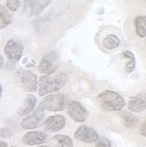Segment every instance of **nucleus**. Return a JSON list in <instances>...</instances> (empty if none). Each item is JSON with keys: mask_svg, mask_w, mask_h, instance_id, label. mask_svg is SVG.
Here are the masks:
<instances>
[{"mask_svg": "<svg viewBox=\"0 0 146 147\" xmlns=\"http://www.w3.org/2000/svg\"><path fill=\"white\" fill-rule=\"evenodd\" d=\"M68 80L69 75L64 72L59 73L54 77H50L49 75L42 76L39 79V81H38L39 96L43 97L45 95L61 90Z\"/></svg>", "mask_w": 146, "mask_h": 147, "instance_id": "f257e3e1", "label": "nucleus"}, {"mask_svg": "<svg viewBox=\"0 0 146 147\" xmlns=\"http://www.w3.org/2000/svg\"><path fill=\"white\" fill-rule=\"evenodd\" d=\"M97 101L101 109L106 112L120 111L124 107V98L117 92L105 90L98 95Z\"/></svg>", "mask_w": 146, "mask_h": 147, "instance_id": "f03ea898", "label": "nucleus"}, {"mask_svg": "<svg viewBox=\"0 0 146 147\" xmlns=\"http://www.w3.org/2000/svg\"><path fill=\"white\" fill-rule=\"evenodd\" d=\"M66 107V98L63 94H50L44 98L38 107L42 111L59 112L62 111Z\"/></svg>", "mask_w": 146, "mask_h": 147, "instance_id": "7ed1b4c3", "label": "nucleus"}, {"mask_svg": "<svg viewBox=\"0 0 146 147\" xmlns=\"http://www.w3.org/2000/svg\"><path fill=\"white\" fill-rule=\"evenodd\" d=\"M15 78L20 86L27 92H34L37 89V76L27 69H18L15 73Z\"/></svg>", "mask_w": 146, "mask_h": 147, "instance_id": "20e7f679", "label": "nucleus"}, {"mask_svg": "<svg viewBox=\"0 0 146 147\" xmlns=\"http://www.w3.org/2000/svg\"><path fill=\"white\" fill-rule=\"evenodd\" d=\"M66 106L68 114L75 122L82 123L87 120L88 113L84 106H82L79 101L71 100L66 104Z\"/></svg>", "mask_w": 146, "mask_h": 147, "instance_id": "39448f33", "label": "nucleus"}, {"mask_svg": "<svg viewBox=\"0 0 146 147\" xmlns=\"http://www.w3.org/2000/svg\"><path fill=\"white\" fill-rule=\"evenodd\" d=\"M58 54L52 52L42 59L39 65V71L45 75H52L55 73L58 68Z\"/></svg>", "mask_w": 146, "mask_h": 147, "instance_id": "423d86ee", "label": "nucleus"}, {"mask_svg": "<svg viewBox=\"0 0 146 147\" xmlns=\"http://www.w3.org/2000/svg\"><path fill=\"white\" fill-rule=\"evenodd\" d=\"M24 52V46L21 42H19L15 40H9L6 42L4 53L11 62H17L21 59Z\"/></svg>", "mask_w": 146, "mask_h": 147, "instance_id": "0eeeda50", "label": "nucleus"}, {"mask_svg": "<svg viewBox=\"0 0 146 147\" xmlns=\"http://www.w3.org/2000/svg\"><path fill=\"white\" fill-rule=\"evenodd\" d=\"M75 138L80 142L86 144L96 143L97 140L99 138L98 133L91 127L87 125H81L77 129L74 135Z\"/></svg>", "mask_w": 146, "mask_h": 147, "instance_id": "6e6552de", "label": "nucleus"}, {"mask_svg": "<svg viewBox=\"0 0 146 147\" xmlns=\"http://www.w3.org/2000/svg\"><path fill=\"white\" fill-rule=\"evenodd\" d=\"M44 117H45V113H44V111L37 108L34 113H32L31 115H29V116H27L26 117L22 120L21 126L24 129L37 128V127L41 125Z\"/></svg>", "mask_w": 146, "mask_h": 147, "instance_id": "1a4fd4ad", "label": "nucleus"}, {"mask_svg": "<svg viewBox=\"0 0 146 147\" xmlns=\"http://www.w3.org/2000/svg\"><path fill=\"white\" fill-rule=\"evenodd\" d=\"M66 120L65 117L61 115H55L50 116L44 121V127L50 133H55L61 130L65 126Z\"/></svg>", "mask_w": 146, "mask_h": 147, "instance_id": "9d476101", "label": "nucleus"}, {"mask_svg": "<svg viewBox=\"0 0 146 147\" xmlns=\"http://www.w3.org/2000/svg\"><path fill=\"white\" fill-rule=\"evenodd\" d=\"M47 140V136L44 133L38 131H31L23 136V143L27 145H41Z\"/></svg>", "mask_w": 146, "mask_h": 147, "instance_id": "9b49d317", "label": "nucleus"}, {"mask_svg": "<svg viewBox=\"0 0 146 147\" xmlns=\"http://www.w3.org/2000/svg\"><path fill=\"white\" fill-rule=\"evenodd\" d=\"M52 0H32L30 3L31 16H39L47 6L52 3Z\"/></svg>", "mask_w": 146, "mask_h": 147, "instance_id": "f8f14e48", "label": "nucleus"}, {"mask_svg": "<svg viewBox=\"0 0 146 147\" xmlns=\"http://www.w3.org/2000/svg\"><path fill=\"white\" fill-rule=\"evenodd\" d=\"M36 98L33 95H28L26 98L24 99V104L22 105L20 110H19V115L20 116H28L34 111V107L36 106Z\"/></svg>", "mask_w": 146, "mask_h": 147, "instance_id": "ddd939ff", "label": "nucleus"}, {"mask_svg": "<svg viewBox=\"0 0 146 147\" xmlns=\"http://www.w3.org/2000/svg\"><path fill=\"white\" fill-rule=\"evenodd\" d=\"M146 107L145 99L139 97H131L128 100V108L135 113H141Z\"/></svg>", "mask_w": 146, "mask_h": 147, "instance_id": "4468645a", "label": "nucleus"}, {"mask_svg": "<svg viewBox=\"0 0 146 147\" xmlns=\"http://www.w3.org/2000/svg\"><path fill=\"white\" fill-rule=\"evenodd\" d=\"M13 22V16L11 13L5 7L4 5H0V30H2Z\"/></svg>", "mask_w": 146, "mask_h": 147, "instance_id": "2eb2a0df", "label": "nucleus"}, {"mask_svg": "<svg viewBox=\"0 0 146 147\" xmlns=\"http://www.w3.org/2000/svg\"><path fill=\"white\" fill-rule=\"evenodd\" d=\"M135 30L139 37L144 38L146 36V16H139L135 18Z\"/></svg>", "mask_w": 146, "mask_h": 147, "instance_id": "dca6fc26", "label": "nucleus"}, {"mask_svg": "<svg viewBox=\"0 0 146 147\" xmlns=\"http://www.w3.org/2000/svg\"><path fill=\"white\" fill-rule=\"evenodd\" d=\"M120 39L115 34H108L103 40V46L107 50L116 49L120 45Z\"/></svg>", "mask_w": 146, "mask_h": 147, "instance_id": "f3484780", "label": "nucleus"}, {"mask_svg": "<svg viewBox=\"0 0 146 147\" xmlns=\"http://www.w3.org/2000/svg\"><path fill=\"white\" fill-rule=\"evenodd\" d=\"M122 56L124 57V58L129 59V62L125 66V71L128 72V73L132 72L135 69V55L133 54L131 52H129V51H124V52L122 53Z\"/></svg>", "mask_w": 146, "mask_h": 147, "instance_id": "a211bd4d", "label": "nucleus"}, {"mask_svg": "<svg viewBox=\"0 0 146 147\" xmlns=\"http://www.w3.org/2000/svg\"><path fill=\"white\" fill-rule=\"evenodd\" d=\"M54 140L58 144L59 147H73L72 139L64 135H57L54 136Z\"/></svg>", "mask_w": 146, "mask_h": 147, "instance_id": "6ab92c4d", "label": "nucleus"}, {"mask_svg": "<svg viewBox=\"0 0 146 147\" xmlns=\"http://www.w3.org/2000/svg\"><path fill=\"white\" fill-rule=\"evenodd\" d=\"M123 119H124V124L126 127H129V128H132V127H135L137 125L138 120L137 118L134 116V115L129 114V113H124L123 116Z\"/></svg>", "mask_w": 146, "mask_h": 147, "instance_id": "aec40b11", "label": "nucleus"}, {"mask_svg": "<svg viewBox=\"0 0 146 147\" xmlns=\"http://www.w3.org/2000/svg\"><path fill=\"white\" fill-rule=\"evenodd\" d=\"M19 0H6V6L12 12H15L19 7Z\"/></svg>", "mask_w": 146, "mask_h": 147, "instance_id": "412c9836", "label": "nucleus"}, {"mask_svg": "<svg viewBox=\"0 0 146 147\" xmlns=\"http://www.w3.org/2000/svg\"><path fill=\"white\" fill-rule=\"evenodd\" d=\"M95 147H111V143L108 139H106L105 137H101L97 140Z\"/></svg>", "mask_w": 146, "mask_h": 147, "instance_id": "4be33fe9", "label": "nucleus"}, {"mask_svg": "<svg viewBox=\"0 0 146 147\" xmlns=\"http://www.w3.org/2000/svg\"><path fill=\"white\" fill-rule=\"evenodd\" d=\"M13 135V132L8 128L0 129V138H8Z\"/></svg>", "mask_w": 146, "mask_h": 147, "instance_id": "5701e85b", "label": "nucleus"}, {"mask_svg": "<svg viewBox=\"0 0 146 147\" xmlns=\"http://www.w3.org/2000/svg\"><path fill=\"white\" fill-rule=\"evenodd\" d=\"M146 124H145V122H143V125H142V126H141V134L143 136H146V132H145V130H146Z\"/></svg>", "mask_w": 146, "mask_h": 147, "instance_id": "b1692460", "label": "nucleus"}, {"mask_svg": "<svg viewBox=\"0 0 146 147\" xmlns=\"http://www.w3.org/2000/svg\"><path fill=\"white\" fill-rule=\"evenodd\" d=\"M4 66V58L3 56L0 54V69H1Z\"/></svg>", "mask_w": 146, "mask_h": 147, "instance_id": "393cba45", "label": "nucleus"}, {"mask_svg": "<svg viewBox=\"0 0 146 147\" xmlns=\"http://www.w3.org/2000/svg\"><path fill=\"white\" fill-rule=\"evenodd\" d=\"M0 147H8V146H7V144H6L5 142L0 141Z\"/></svg>", "mask_w": 146, "mask_h": 147, "instance_id": "a878e982", "label": "nucleus"}, {"mask_svg": "<svg viewBox=\"0 0 146 147\" xmlns=\"http://www.w3.org/2000/svg\"><path fill=\"white\" fill-rule=\"evenodd\" d=\"M2 91H3V88H2V85L0 84V98H1V96H2Z\"/></svg>", "mask_w": 146, "mask_h": 147, "instance_id": "bb28decb", "label": "nucleus"}, {"mask_svg": "<svg viewBox=\"0 0 146 147\" xmlns=\"http://www.w3.org/2000/svg\"><path fill=\"white\" fill-rule=\"evenodd\" d=\"M37 147H50V146H47V145H40V146H37Z\"/></svg>", "mask_w": 146, "mask_h": 147, "instance_id": "cd10ccee", "label": "nucleus"}, {"mask_svg": "<svg viewBox=\"0 0 146 147\" xmlns=\"http://www.w3.org/2000/svg\"><path fill=\"white\" fill-rule=\"evenodd\" d=\"M12 147H16V146H12Z\"/></svg>", "mask_w": 146, "mask_h": 147, "instance_id": "c85d7f7f", "label": "nucleus"}]
</instances>
